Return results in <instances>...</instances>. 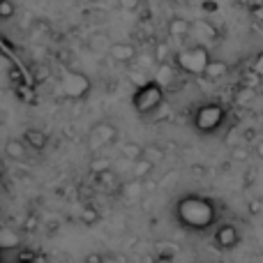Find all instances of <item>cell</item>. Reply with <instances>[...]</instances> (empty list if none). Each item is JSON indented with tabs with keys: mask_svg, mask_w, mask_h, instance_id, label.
Here are the masks:
<instances>
[{
	"mask_svg": "<svg viewBox=\"0 0 263 263\" xmlns=\"http://www.w3.org/2000/svg\"><path fill=\"white\" fill-rule=\"evenodd\" d=\"M173 217L185 231L203 233L217 224V205L208 196L185 194L173 205Z\"/></svg>",
	"mask_w": 263,
	"mask_h": 263,
	"instance_id": "6da1fadb",
	"label": "cell"
},
{
	"mask_svg": "<svg viewBox=\"0 0 263 263\" xmlns=\"http://www.w3.org/2000/svg\"><path fill=\"white\" fill-rule=\"evenodd\" d=\"M210 51L205 49V44H192V46H185V49L176 51L173 55V65L176 69H180L182 74L187 77H196V79H203V72L210 63Z\"/></svg>",
	"mask_w": 263,
	"mask_h": 263,
	"instance_id": "7a4b0ae2",
	"label": "cell"
},
{
	"mask_svg": "<svg viewBox=\"0 0 263 263\" xmlns=\"http://www.w3.org/2000/svg\"><path fill=\"white\" fill-rule=\"evenodd\" d=\"M162 104H164V86L157 79H150V81L141 83L134 90V95H132V106L143 118L153 116Z\"/></svg>",
	"mask_w": 263,
	"mask_h": 263,
	"instance_id": "3957f363",
	"label": "cell"
},
{
	"mask_svg": "<svg viewBox=\"0 0 263 263\" xmlns=\"http://www.w3.org/2000/svg\"><path fill=\"white\" fill-rule=\"evenodd\" d=\"M227 123V109L219 102H205L192 116V125L199 134H215Z\"/></svg>",
	"mask_w": 263,
	"mask_h": 263,
	"instance_id": "277c9868",
	"label": "cell"
},
{
	"mask_svg": "<svg viewBox=\"0 0 263 263\" xmlns=\"http://www.w3.org/2000/svg\"><path fill=\"white\" fill-rule=\"evenodd\" d=\"M92 90L90 79L83 72H77V69H63L58 79V92L67 100H83L88 97Z\"/></svg>",
	"mask_w": 263,
	"mask_h": 263,
	"instance_id": "5b68a950",
	"label": "cell"
},
{
	"mask_svg": "<svg viewBox=\"0 0 263 263\" xmlns=\"http://www.w3.org/2000/svg\"><path fill=\"white\" fill-rule=\"evenodd\" d=\"M116 141H118V127H116L114 123H109V120H100V123H95L88 132V150H90L92 155L100 153V150L109 148V145H114Z\"/></svg>",
	"mask_w": 263,
	"mask_h": 263,
	"instance_id": "8992f818",
	"label": "cell"
},
{
	"mask_svg": "<svg viewBox=\"0 0 263 263\" xmlns=\"http://www.w3.org/2000/svg\"><path fill=\"white\" fill-rule=\"evenodd\" d=\"M213 240H215V245H217L219 250H224V252L236 250V247L240 245V231H238L236 224L224 222V224H219V227L215 229Z\"/></svg>",
	"mask_w": 263,
	"mask_h": 263,
	"instance_id": "52a82bcc",
	"label": "cell"
},
{
	"mask_svg": "<svg viewBox=\"0 0 263 263\" xmlns=\"http://www.w3.org/2000/svg\"><path fill=\"white\" fill-rule=\"evenodd\" d=\"M106 55L114 58L116 63H134L139 53H136V46L129 44V42H111Z\"/></svg>",
	"mask_w": 263,
	"mask_h": 263,
	"instance_id": "ba28073f",
	"label": "cell"
},
{
	"mask_svg": "<svg viewBox=\"0 0 263 263\" xmlns=\"http://www.w3.org/2000/svg\"><path fill=\"white\" fill-rule=\"evenodd\" d=\"M23 141H26L28 150H32V153H44L46 145H49V134H46L44 129L28 127L23 132Z\"/></svg>",
	"mask_w": 263,
	"mask_h": 263,
	"instance_id": "9c48e42d",
	"label": "cell"
},
{
	"mask_svg": "<svg viewBox=\"0 0 263 263\" xmlns=\"http://www.w3.org/2000/svg\"><path fill=\"white\" fill-rule=\"evenodd\" d=\"M192 37H196L199 42H217L222 32L213 26L210 21H192Z\"/></svg>",
	"mask_w": 263,
	"mask_h": 263,
	"instance_id": "30bf717a",
	"label": "cell"
},
{
	"mask_svg": "<svg viewBox=\"0 0 263 263\" xmlns=\"http://www.w3.org/2000/svg\"><path fill=\"white\" fill-rule=\"evenodd\" d=\"M118 192L125 201H139L141 196L145 194V180H139V178H132V180L118 185Z\"/></svg>",
	"mask_w": 263,
	"mask_h": 263,
	"instance_id": "8fae6325",
	"label": "cell"
},
{
	"mask_svg": "<svg viewBox=\"0 0 263 263\" xmlns=\"http://www.w3.org/2000/svg\"><path fill=\"white\" fill-rule=\"evenodd\" d=\"M5 155H7V159H12V162H23V159L28 157V145L23 139H7V143H5Z\"/></svg>",
	"mask_w": 263,
	"mask_h": 263,
	"instance_id": "7c38bea8",
	"label": "cell"
},
{
	"mask_svg": "<svg viewBox=\"0 0 263 263\" xmlns=\"http://www.w3.org/2000/svg\"><path fill=\"white\" fill-rule=\"evenodd\" d=\"M166 30H168V37H173V40H185V37H190V32H192V21L180 18V16H173L171 21H168Z\"/></svg>",
	"mask_w": 263,
	"mask_h": 263,
	"instance_id": "4fadbf2b",
	"label": "cell"
},
{
	"mask_svg": "<svg viewBox=\"0 0 263 263\" xmlns=\"http://www.w3.org/2000/svg\"><path fill=\"white\" fill-rule=\"evenodd\" d=\"M155 166H157V164L150 162L148 157L134 159V162H132V178H139V180H148V178L153 176Z\"/></svg>",
	"mask_w": 263,
	"mask_h": 263,
	"instance_id": "5bb4252c",
	"label": "cell"
},
{
	"mask_svg": "<svg viewBox=\"0 0 263 263\" xmlns=\"http://www.w3.org/2000/svg\"><path fill=\"white\" fill-rule=\"evenodd\" d=\"M95 182L104 190H116L118 187V171L116 166H109V168H102V171L95 173Z\"/></svg>",
	"mask_w": 263,
	"mask_h": 263,
	"instance_id": "9a60e30c",
	"label": "cell"
},
{
	"mask_svg": "<svg viewBox=\"0 0 263 263\" xmlns=\"http://www.w3.org/2000/svg\"><path fill=\"white\" fill-rule=\"evenodd\" d=\"M229 72V65L224 63V60H213L210 58L208 67H205L203 72V79H208V81H219V79H224Z\"/></svg>",
	"mask_w": 263,
	"mask_h": 263,
	"instance_id": "2e32d148",
	"label": "cell"
},
{
	"mask_svg": "<svg viewBox=\"0 0 263 263\" xmlns=\"http://www.w3.org/2000/svg\"><path fill=\"white\" fill-rule=\"evenodd\" d=\"M173 74H176V65H171L166 60V63H157V69H155V79H157L162 86H166V83L173 81Z\"/></svg>",
	"mask_w": 263,
	"mask_h": 263,
	"instance_id": "e0dca14e",
	"label": "cell"
},
{
	"mask_svg": "<svg viewBox=\"0 0 263 263\" xmlns=\"http://www.w3.org/2000/svg\"><path fill=\"white\" fill-rule=\"evenodd\" d=\"M111 46V40L106 32H95V35L90 37V49L97 51V53H106Z\"/></svg>",
	"mask_w": 263,
	"mask_h": 263,
	"instance_id": "ac0fdd59",
	"label": "cell"
},
{
	"mask_svg": "<svg viewBox=\"0 0 263 263\" xmlns=\"http://www.w3.org/2000/svg\"><path fill=\"white\" fill-rule=\"evenodd\" d=\"M143 150H145V145H141V143H125L123 148H120V153H123V159L134 162V159L143 157Z\"/></svg>",
	"mask_w": 263,
	"mask_h": 263,
	"instance_id": "d6986e66",
	"label": "cell"
},
{
	"mask_svg": "<svg viewBox=\"0 0 263 263\" xmlns=\"http://www.w3.org/2000/svg\"><path fill=\"white\" fill-rule=\"evenodd\" d=\"M143 157H148L150 162H155V164H162L164 162V150L159 148L157 143H150V145H145Z\"/></svg>",
	"mask_w": 263,
	"mask_h": 263,
	"instance_id": "ffe728a7",
	"label": "cell"
},
{
	"mask_svg": "<svg viewBox=\"0 0 263 263\" xmlns=\"http://www.w3.org/2000/svg\"><path fill=\"white\" fill-rule=\"evenodd\" d=\"M168 55H171V51H168V42H157L153 49V58L155 63H166Z\"/></svg>",
	"mask_w": 263,
	"mask_h": 263,
	"instance_id": "44dd1931",
	"label": "cell"
},
{
	"mask_svg": "<svg viewBox=\"0 0 263 263\" xmlns=\"http://www.w3.org/2000/svg\"><path fill=\"white\" fill-rule=\"evenodd\" d=\"M16 95L21 102H26V104H35V90H32L30 86H26V83H16Z\"/></svg>",
	"mask_w": 263,
	"mask_h": 263,
	"instance_id": "7402d4cb",
	"label": "cell"
},
{
	"mask_svg": "<svg viewBox=\"0 0 263 263\" xmlns=\"http://www.w3.org/2000/svg\"><path fill=\"white\" fill-rule=\"evenodd\" d=\"M81 222L86 224V227H95V224L100 222V213H97V208L86 205V208L81 210Z\"/></svg>",
	"mask_w": 263,
	"mask_h": 263,
	"instance_id": "603a6c76",
	"label": "cell"
},
{
	"mask_svg": "<svg viewBox=\"0 0 263 263\" xmlns=\"http://www.w3.org/2000/svg\"><path fill=\"white\" fill-rule=\"evenodd\" d=\"M0 242H3L0 247H18V236L9 229H3L0 231Z\"/></svg>",
	"mask_w": 263,
	"mask_h": 263,
	"instance_id": "cb8c5ba5",
	"label": "cell"
},
{
	"mask_svg": "<svg viewBox=\"0 0 263 263\" xmlns=\"http://www.w3.org/2000/svg\"><path fill=\"white\" fill-rule=\"evenodd\" d=\"M16 7H14L12 0H0V18H12Z\"/></svg>",
	"mask_w": 263,
	"mask_h": 263,
	"instance_id": "d4e9b609",
	"label": "cell"
},
{
	"mask_svg": "<svg viewBox=\"0 0 263 263\" xmlns=\"http://www.w3.org/2000/svg\"><path fill=\"white\" fill-rule=\"evenodd\" d=\"M254 92H256V88L242 86L240 92H238V97H236V102H238V104H247V102H252V95H254Z\"/></svg>",
	"mask_w": 263,
	"mask_h": 263,
	"instance_id": "484cf974",
	"label": "cell"
},
{
	"mask_svg": "<svg viewBox=\"0 0 263 263\" xmlns=\"http://www.w3.org/2000/svg\"><path fill=\"white\" fill-rule=\"evenodd\" d=\"M250 16L254 23H263V3H252L250 5Z\"/></svg>",
	"mask_w": 263,
	"mask_h": 263,
	"instance_id": "4316f807",
	"label": "cell"
},
{
	"mask_svg": "<svg viewBox=\"0 0 263 263\" xmlns=\"http://www.w3.org/2000/svg\"><path fill=\"white\" fill-rule=\"evenodd\" d=\"M37 227H40V217H37V215H28L26 222H23V231H26V233H35Z\"/></svg>",
	"mask_w": 263,
	"mask_h": 263,
	"instance_id": "83f0119b",
	"label": "cell"
},
{
	"mask_svg": "<svg viewBox=\"0 0 263 263\" xmlns=\"http://www.w3.org/2000/svg\"><path fill=\"white\" fill-rule=\"evenodd\" d=\"M247 213L252 215V217H259L263 213V201L261 199H252L250 203H247Z\"/></svg>",
	"mask_w": 263,
	"mask_h": 263,
	"instance_id": "f1b7e54d",
	"label": "cell"
},
{
	"mask_svg": "<svg viewBox=\"0 0 263 263\" xmlns=\"http://www.w3.org/2000/svg\"><path fill=\"white\" fill-rule=\"evenodd\" d=\"M109 166H114V162H111L109 157L92 159V164H90V171H92V173H97V171H102V168H109Z\"/></svg>",
	"mask_w": 263,
	"mask_h": 263,
	"instance_id": "f546056e",
	"label": "cell"
},
{
	"mask_svg": "<svg viewBox=\"0 0 263 263\" xmlns=\"http://www.w3.org/2000/svg\"><path fill=\"white\" fill-rule=\"evenodd\" d=\"M118 5L125 12H134V9H139L141 5H143V0H118Z\"/></svg>",
	"mask_w": 263,
	"mask_h": 263,
	"instance_id": "4dcf8cb0",
	"label": "cell"
},
{
	"mask_svg": "<svg viewBox=\"0 0 263 263\" xmlns=\"http://www.w3.org/2000/svg\"><path fill=\"white\" fill-rule=\"evenodd\" d=\"M231 157H233V162H245V159L250 157V153H247L242 145H238V148L231 150Z\"/></svg>",
	"mask_w": 263,
	"mask_h": 263,
	"instance_id": "1f68e13d",
	"label": "cell"
},
{
	"mask_svg": "<svg viewBox=\"0 0 263 263\" xmlns=\"http://www.w3.org/2000/svg\"><path fill=\"white\" fill-rule=\"evenodd\" d=\"M14 259H16V261H37V259H42V256L35 254V252H18Z\"/></svg>",
	"mask_w": 263,
	"mask_h": 263,
	"instance_id": "d6a6232c",
	"label": "cell"
},
{
	"mask_svg": "<svg viewBox=\"0 0 263 263\" xmlns=\"http://www.w3.org/2000/svg\"><path fill=\"white\" fill-rule=\"evenodd\" d=\"M252 69H254V72L263 79V51H261V53L254 58V63H252Z\"/></svg>",
	"mask_w": 263,
	"mask_h": 263,
	"instance_id": "836d02e7",
	"label": "cell"
},
{
	"mask_svg": "<svg viewBox=\"0 0 263 263\" xmlns=\"http://www.w3.org/2000/svg\"><path fill=\"white\" fill-rule=\"evenodd\" d=\"M49 77V67H42V69H35V81H44Z\"/></svg>",
	"mask_w": 263,
	"mask_h": 263,
	"instance_id": "e575fe53",
	"label": "cell"
},
{
	"mask_svg": "<svg viewBox=\"0 0 263 263\" xmlns=\"http://www.w3.org/2000/svg\"><path fill=\"white\" fill-rule=\"evenodd\" d=\"M86 261L88 263H102V261H104V256H102V254H88Z\"/></svg>",
	"mask_w": 263,
	"mask_h": 263,
	"instance_id": "d590c367",
	"label": "cell"
},
{
	"mask_svg": "<svg viewBox=\"0 0 263 263\" xmlns=\"http://www.w3.org/2000/svg\"><path fill=\"white\" fill-rule=\"evenodd\" d=\"M203 12H217V3H213V0L203 3Z\"/></svg>",
	"mask_w": 263,
	"mask_h": 263,
	"instance_id": "8d00e7d4",
	"label": "cell"
},
{
	"mask_svg": "<svg viewBox=\"0 0 263 263\" xmlns=\"http://www.w3.org/2000/svg\"><path fill=\"white\" fill-rule=\"evenodd\" d=\"M254 153H256V157L263 159V141H259V143L254 145Z\"/></svg>",
	"mask_w": 263,
	"mask_h": 263,
	"instance_id": "74e56055",
	"label": "cell"
}]
</instances>
